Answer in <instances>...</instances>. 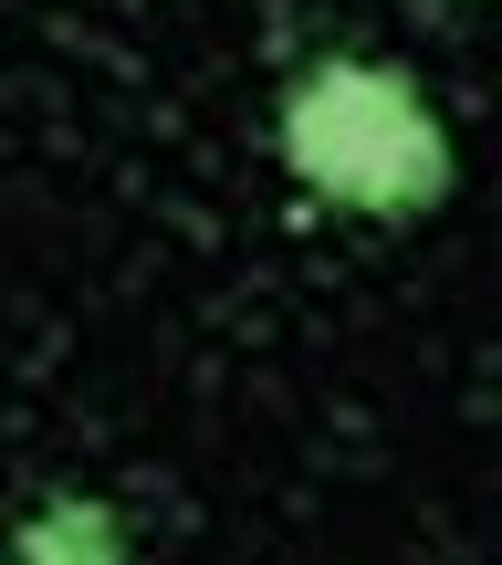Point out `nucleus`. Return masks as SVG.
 Listing matches in <instances>:
<instances>
[{
	"instance_id": "obj_1",
	"label": "nucleus",
	"mask_w": 502,
	"mask_h": 565,
	"mask_svg": "<svg viewBox=\"0 0 502 565\" xmlns=\"http://www.w3.org/2000/svg\"><path fill=\"white\" fill-rule=\"evenodd\" d=\"M273 147L303 200L345 210V221H429L461 189L450 116L419 95L408 63H377V53L293 63V84L273 105Z\"/></svg>"
},
{
	"instance_id": "obj_2",
	"label": "nucleus",
	"mask_w": 502,
	"mask_h": 565,
	"mask_svg": "<svg viewBox=\"0 0 502 565\" xmlns=\"http://www.w3.org/2000/svg\"><path fill=\"white\" fill-rule=\"evenodd\" d=\"M11 565H137V534L105 492H42L11 524Z\"/></svg>"
}]
</instances>
